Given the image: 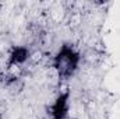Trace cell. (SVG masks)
<instances>
[{
	"label": "cell",
	"instance_id": "1",
	"mask_svg": "<svg viewBox=\"0 0 120 119\" xmlns=\"http://www.w3.org/2000/svg\"><path fill=\"white\" fill-rule=\"evenodd\" d=\"M81 60L80 51L73 44H63L52 59V67L60 80H70L78 71Z\"/></svg>",
	"mask_w": 120,
	"mask_h": 119
},
{
	"label": "cell",
	"instance_id": "2",
	"mask_svg": "<svg viewBox=\"0 0 120 119\" xmlns=\"http://www.w3.org/2000/svg\"><path fill=\"white\" fill-rule=\"evenodd\" d=\"M70 112V91H63L48 108L50 119H67Z\"/></svg>",
	"mask_w": 120,
	"mask_h": 119
},
{
	"label": "cell",
	"instance_id": "3",
	"mask_svg": "<svg viewBox=\"0 0 120 119\" xmlns=\"http://www.w3.org/2000/svg\"><path fill=\"white\" fill-rule=\"evenodd\" d=\"M30 56L31 52L27 46H21V45L14 46L8 55V64L10 66H21L30 59Z\"/></svg>",
	"mask_w": 120,
	"mask_h": 119
}]
</instances>
